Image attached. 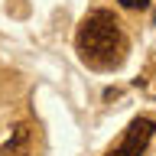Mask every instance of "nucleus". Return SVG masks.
<instances>
[{"label": "nucleus", "instance_id": "f257e3e1", "mask_svg": "<svg viewBox=\"0 0 156 156\" xmlns=\"http://www.w3.org/2000/svg\"><path fill=\"white\" fill-rule=\"evenodd\" d=\"M75 46H78L81 62L98 68V72L117 68L127 55L124 29L114 20V13H107V10H94V13L85 16V23H81V29L75 36Z\"/></svg>", "mask_w": 156, "mask_h": 156}, {"label": "nucleus", "instance_id": "f03ea898", "mask_svg": "<svg viewBox=\"0 0 156 156\" xmlns=\"http://www.w3.org/2000/svg\"><path fill=\"white\" fill-rule=\"evenodd\" d=\"M153 133H156L153 120H150V117H136L133 124L124 130V140L107 150V156H143V150H146V143L153 140Z\"/></svg>", "mask_w": 156, "mask_h": 156}, {"label": "nucleus", "instance_id": "7ed1b4c3", "mask_svg": "<svg viewBox=\"0 0 156 156\" xmlns=\"http://www.w3.org/2000/svg\"><path fill=\"white\" fill-rule=\"evenodd\" d=\"M150 0H120V7H127V10H143Z\"/></svg>", "mask_w": 156, "mask_h": 156}]
</instances>
